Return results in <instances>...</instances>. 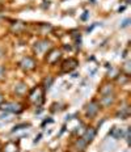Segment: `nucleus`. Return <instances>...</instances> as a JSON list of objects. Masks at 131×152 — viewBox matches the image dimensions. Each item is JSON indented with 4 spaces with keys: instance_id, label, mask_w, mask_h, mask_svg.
I'll return each mask as SVG.
<instances>
[{
    "instance_id": "a211bd4d",
    "label": "nucleus",
    "mask_w": 131,
    "mask_h": 152,
    "mask_svg": "<svg viewBox=\"0 0 131 152\" xmlns=\"http://www.w3.org/2000/svg\"><path fill=\"white\" fill-rule=\"evenodd\" d=\"M4 101H5V99H4V96H3L1 93H0V105H1V104H4Z\"/></svg>"
},
{
    "instance_id": "f8f14e48",
    "label": "nucleus",
    "mask_w": 131,
    "mask_h": 152,
    "mask_svg": "<svg viewBox=\"0 0 131 152\" xmlns=\"http://www.w3.org/2000/svg\"><path fill=\"white\" fill-rule=\"evenodd\" d=\"M26 91H28V88H26V84H25V83H18L15 87V92L17 94H24Z\"/></svg>"
},
{
    "instance_id": "6ab92c4d",
    "label": "nucleus",
    "mask_w": 131,
    "mask_h": 152,
    "mask_svg": "<svg viewBox=\"0 0 131 152\" xmlns=\"http://www.w3.org/2000/svg\"><path fill=\"white\" fill-rule=\"evenodd\" d=\"M88 15H89V13H88V12H84V15H83V16H81V20H87Z\"/></svg>"
},
{
    "instance_id": "423d86ee",
    "label": "nucleus",
    "mask_w": 131,
    "mask_h": 152,
    "mask_svg": "<svg viewBox=\"0 0 131 152\" xmlns=\"http://www.w3.org/2000/svg\"><path fill=\"white\" fill-rule=\"evenodd\" d=\"M98 110H100V104L97 101H91L87 105V115L89 118H93V117H96V114L98 113Z\"/></svg>"
},
{
    "instance_id": "ddd939ff",
    "label": "nucleus",
    "mask_w": 131,
    "mask_h": 152,
    "mask_svg": "<svg viewBox=\"0 0 131 152\" xmlns=\"http://www.w3.org/2000/svg\"><path fill=\"white\" fill-rule=\"evenodd\" d=\"M26 127H29V125H28V123H21V125H17V126H15V127H13V130H12V132L20 131V130H22V129H26Z\"/></svg>"
},
{
    "instance_id": "0eeeda50",
    "label": "nucleus",
    "mask_w": 131,
    "mask_h": 152,
    "mask_svg": "<svg viewBox=\"0 0 131 152\" xmlns=\"http://www.w3.org/2000/svg\"><path fill=\"white\" fill-rule=\"evenodd\" d=\"M49 49H50V42H49V41H46V39L40 41V42H37L36 46H34V50H36L37 54L45 53V51H47Z\"/></svg>"
},
{
    "instance_id": "dca6fc26",
    "label": "nucleus",
    "mask_w": 131,
    "mask_h": 152,
    "mask_svg": "<svg viewBox=\"0 0 131 152\" xmlns=\"http://www.w3.org/2000/svg\"><path fill=\"white\" fill-rule=\"evenodd\" d=\"M130 64H131V62H126V63H124V69H126V76H129V75H130Z\"/></svg>"
},
{
    "instance_id": "39448f33",
    "label": "nucleus",
    "mask_w": 131,
    "mask_h": 152,
    "mask_svg": "<svg viewBox=\"0 0 131 152\" xmlns=\"http://www.w3.org/2000/svg\"><path fill=\"white\" fill-rule=\"evenodd\" d=\"M79 66V62L73 58H70L68 61H64L62 64V72H71Z\"/></svg>"
},
{
    "instance_id": "2eb2a0df",
    "label": "nucleus",
    "mask_w": 131,
    "mask_h": 152,
    "mask_svg": "<svg viewBox=\"0 0 131 152\" xmlns=\"http://www.w3.org/2000/svg\"><path fill=\"white\" fill-rule=\"evenodd\" d=\"M51 84H53V77H47L46 81H45V89L49 91L50 87H51Z\"/></svg>"
},
{
    "instance_id": "9d476101",
    "label": "nucleus",
    "mask_w": 131,
    "mask_h": 152,
    "mask_svg": "<svg viewBox=\"0 0 131 152\" xmlns=\"http://www.w3.org/2000/svg\"><path fill=\"white\" fill-rule=\"evenodd\" d=\"M109 135H111L114 139H121L123 137V130L118 129V127H113V130L109 132Z\"/></svg>"
},
{
    "instance_id": "9b49d317",
    "label": "nucleus",
    "mask_w": 131,
    "mask_h": 152,
    "mask_svg": "<svg viewBox=\"0 0 131 152\" xmlns=\"http://www.w3.org/2000/svg\"><path fill=\"white\" fill-rule=\"evenodd\" d=\"M113 101H114V97L113 96H110V94H104V97L101 99L100 104H101L102 106H108V105H110Z\"/></svg>"
},
{
    "instance_id": "1a4fd4ad",
    "label": "nucleus",
    "mask_w": 131,
    "mask_h": 152,
    "mask_svg": "<svg viewBox=\"0 0 131 152\" xmlns=\"http://www.w3.org/2000/svg\"><path fill=\"white\" fill-rule=\"evenodd\" d=\"M96 137V130L93 127H88L87 130H85L84 135H83V139L85 140V143H91V142H93V139Z\"/></svg>"
},
{
    "instance_id": "7ed1b4c3",
    "label": "nucleus",
    "mask_w": 131,
    "mask_h": 152,
    "mask_svg": "<svg viewBox=\"0 0 131 152\" xmlns=\"http://www.w3.org/2000/svg\"><path fill=\"white\" fill-rule=\"evenodd\" d=\"M36 66H37V63L31 56H25V58H22V61L20 62V67L26 72L33 71V69L36 68Z\"/></svg>"
},
{
    "instance_id": "6e6552de",
    "label": "nucleus",
    "mask_w": 131,
    "mask_h": 152,
    "mask_svg": "<svg viewBox=\"0 0 131 152\" xmlns=\"http://www.w3.org/2000/svg\"><path fill=\"white\" fill-rule=\"evenodd\" d=\"M85 148H87V143L83 138H79L75 140V143L72 145V150H75L73 152H84Z\"/></svg>"
},
{
    "instance_id": "f03ea898",
    "label": "nucleus",
    "mask_w": 131,
    "mask_h": 152,
    "mask_svg": "<svg viewBox=\"0 0 131 152\" xmlns=\"http://www.w3.org/2000/svg\"><path fill=\"white\" fill-rule=\"evenodd\" d=\"M0 109L7 113H13V114H20L22 112V106L17 102H4L0 105Z\"/></svg>"
},
{
    "instance_id": "aec40b11",
    "label": "nucleus",
    "mask_w": 131,
    "mask_h": 152,
    "mask_svg": "<svg viewBox=\"0 0 131 152\" xmlns=\"http://www.w3.org/2000/svg\"><path fill=\"white\" fill-rule=\"evenodd\" d=\"M41 137H42V134H40V135H38V137H37L36 139H34V144H36V143H38V142H40V139H41Z\"/></svg>"
},
{
    "instance_id": "4be33fe9",
    "label": "nucleus",
    "mask_w": 131,
    "mask_h": 152,
    "mask_svg": "<svg viewBox=\"0 0 131 152\" xmlns=\"http://www.w3.org/2000/svg\"><path fill=\"white\" fill-rule=\"evenodd\" d=\"M0 54H1V53H0ZM0 56H1V55H0Z\"/></svg>"
},
{
    "instance_id": "20e7f679",
    "label": "nucleus",
    "mask_w": 131,
    "mask_h": 152,
    "mask_svg": "<svg viewBox=\"0 0 131 152\" xmlns=\"http://www.w3.org/2000/svg\"><path fill=\"white\" fill-rule=\"evenodd\" d=\"M60 56H62V51H60V50L51 49L46 56V62L49 63V64H55V63L60 59Z\"/></svg>"
},
{
    "instance_id": "4468645a",
    "label": "nucleus",
    "mask_w": 131,
    "mask_h": 152,
    "mask_svg": "<svg viewBox=\"0 0 131 152\" xmlns=\"http://www.w3.org/2000/svg\"><path fill=\"white\" fill-rule=\"evenodd\" d=\"M102 94H110L111 92V85H104V88L100 91Z\"/></svg>"
},
{
    "instance_id": "f3484780",
    "label": "nucleus",
    "mask_w": 131,
    "mask_h": 152,
    "mask_svg": "<svg viewBox=\"0 0 131 152\" xmlns=\"http://www.w3.org/2000/svg\"><path fill=\"white\" fill-rule=\"evenodd\" d=\"M129 24H130V18H127V20H124L122 25H121V28H126V26H129Z\"/></svg>"
},
{
    "instance_id": "f257e3e1",
    "label": "nucleus",
    "mask_w": 131,
    "mask_h": 152,
    "mask_svg": "<svg viewBox=\"0 0 131 152\" xmlns=\"http://www.w3.org/2000/svg\"><path fill=\"white\" fill-rule=\"evenodd\" d=\"M29 100L34 105H38L40 106L41 104L43 102V89L41 87H37V88H33L29 93Z\"/></svg>"
},
{
    "instance_id": "412c9836",
    "label": "nucleus",
    "mask_w": 131,
    "mask_h": 152,
    "mask_svg": "<svg viewBox=\"0 0 131 152\" xmlns=\"http://www.w3.org/2000/svg\"><path fill=\"white\" fill-rule=\"evenodd\" d=\"M3 74H4V68H3V67H0V79L3 77Z\"/></svg>"
}]
</instances>
